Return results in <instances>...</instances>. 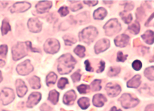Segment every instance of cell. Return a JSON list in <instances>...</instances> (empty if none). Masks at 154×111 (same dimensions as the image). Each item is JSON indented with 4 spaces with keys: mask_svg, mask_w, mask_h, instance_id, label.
<instances>
[{
    "mask_svg": "<svg viewBox=\"0 0 154 111\" xmlns=\"http://www.w3.org/2000/svg\"><path fill=\"white\" fill-rule=\"evenodd\" d=\"M14 99V91L10 88H5L0 93V100L3 105H8L13 101Z\"/></svg>",
    "mask_w": 154,
    "mask_h": 111,
    "instance_id": "cell-7",
    "label": "cell"
},
{
    "mask_svg": "<svg viewBox=\"0 0 154 111\" xmlns=\"http://www.w3.org/2000/svg\"><path fill=\"white\" fill-rule=\"evenodd\" d=\"M141 36L146 43L149 45L153 43V32L152 30L146 31Z\"/></svg>",
    "mask_w": 154,
    "mask_h": 111,
    "instance_id": "cell-21",
    "label": "cell"
},
{
    "mask_svg": "<svg viewBox=\"0 0 154 111\" xmlns=\"http://www.w3.org/2000/svg\"><path fill=\"white\" fill-rule=\"evenodd\" d=\"M58 12L60 14V16L65 17L69 13V10L67 6H62L59 8Z\"/></svg>",
    "mask_w": 154,
    "mask_h": 111,
    "instance_id": "cell-37",
    "label": "cell"
},
{
    "mask_svg": "<svg viewBox=\"0 0 154 111\" xmlns=\"http://www.w3.org/2000/svg\"><path fill=\"white\" fill-rule=\"evenodd\" d=\"M129 36L126 34H122L115 39L114 43L117 46L120 48H123L128 45V42H129Z\"/></svg>",
    "mask_w": 154,
    "mask_h": 111,
    "instance_id": "cell-16",
    "label": "cell"
},
{
    "mask_svg": "<svg viewBox=\"0 0 154 111\" xmlns=\"http://www.w3.org/2000/svg\"><path fill=\"white\" fill-rule=\"evenodd\" d=\"M8 53V46L5 45L0 46V58H5Z\"/></svg>",
    "mask_w": 154,
    "mask_h": 111,
    "instance_id": "cell-36",
    "label": "cell"
},
{
    "mask_svg": "<svg viewBox=\"0 0 154 111\" xmlns=\"http://www.w3.org/2000/svg\"><path fill=\"white\" fill-rule=\"evenodd\" d=\"M83 3L90 6H94L97 5L98 1H84Z\"/></svg>",
    "mask_w": 154,
    "mask_h": 111,
    "instance_id": "cell-48",
    "label": "cell"
},
{
    "mask_svg": "<svg viewBox=\"0 0 154 111\" xmlns=\"http://www.w3.org/2000/svg\"><path fill=\"white\" fill-rule=\"evenodd\" d=\"M106 35L111 36L119 33L122 29L121 25L117 19H111L104 26Z\"/></svg>",
    "mask_w": 154,
    "mask_h": 111,
    "instance_id": "cell-4",
    "label": "cell"
},
{
    "mask_svg": "<svg viewBox=\"0 0 154 111\" xmlns=\"http://www.w3.org/2000/svg\"><path fill=\"white\" fill-rule=\"evenodd\" d=\"M107 101L106 96L102 94H96L94 96L93 99V103L94 106L97 107H101L103 106Z\"/></svg>",
    "mask_w": 154,
    "mask_h": 111,
    "instance_id": "cell-18",
    "label": "cell"
},
{
    "mask_svg": "<svg viewBox=\"0 0 154 111\" xmlns=\"http://www.w3.org/2000/svg\"><path fill=\"white\" fill-rule=\"evenodd\" d=\"M71 78L74 83H76V82H79L80 80V78H81V74L80 73L79 70L75 72L73 75H72Z\"/></svg>",
    "mask_w": 154,
    "mask_h": 111,
    "instance_id": "cell-39",
    "label": "cell"
},
{
    "mask_svg": "<svg viewBox=\"0 0 154 111\" xmlns=\"http://www.w3.org/2000/svg\"><path fill=\"white\" fill-rule=\"evenodd\" d=\"M119 101H120L122 107L125 109L134 107L139 103L137 98L129 93L123 94L119 99Z\"/></svg>",
    "mask_w": 154,
    "mask_h": 111,
    "instance_id": "cell-5",
    "label": "cell"
},
{
    "mask_svg": "<svg viewBox=\"0 0 154 111\" xmlns=\"http://www.w3.org/2000/svg\"><path fill=\"white\" fill-rule=\"evenodd\" d=\"M76 98V94L73 90H70L63 95V101L66 105H72L73 104Z\"/></svg>",
    "mask_w": 154,
    "mask_h": 111,
    "instance_id": "cell-17",
    "label": "cell"
},
{
    "mask_svg": "<svg viewBox=\"0 0 154 111\" xmlns=\"http://www.w3.org/2000/svg\"><path fill=\"white\" fill-rule=\"evenodd\" d=\"M1 30H2V33L3 35L7 34L8 32L11 30V26L7 20L5 19L3 21Z\"/></svg>",
    "mask_w": 154,
    "mask_h": 111,
    "instance_id": "cell-29",
    "label": "cell"
},
{
    "mask_svg": "<svg viewBox=\"0 0 154 111\" xmlns=\"http://www.w3.org/2000/svg\"><path fill=\"white\" fill-rule=\"evenodd\" d=\"M134 8V5L133 3H126L125 4V10L123 12H128L131 11Z\"/></svg>",
    "mask_w": 154,
    "mask_h": 111,
    "instance_id": "cell-42",
    "label": "cell"
},
{
    "mask_svg": "<svg viewBox=\"0 0 154 111\" xmlns=\"http://www.w3.org/2000/svg\"><path fill=\"white\" fill-rule=\"evenodd\" d=\"M5 65V62L3 60H0V67H3Z\"/></svg>",
    "mask_w": 154,
    "mask_h": 111,
    "instance_id": "cell-52",
    "label": "cell"
},
{
    "mask_svg": "<svg viewBox=\"0 0 154 111\" xmlns=\"http://www.w3.org/2000/svg\"><path fill=\"white\" fill-rule=\"evenodd\" d=\"M128 30H129L131 33L135 35H137V33H139L140 31V25L139 22H135L134 23H133L130 26H129V27H128Z\"/></svg>",
    "mask_w": 154,
    "mask_h": 111,
    "instance_id": "cell-31",
    "label": "cell"
},
{
    "mask_svg": "<svg viewBox=\"0 0 154 111\" xmlns=\"http://www.w3.org/2000/svg\"><path fill=\"white\" fill-rule=\"evenodd\" d=\"M29 84L33 89H39L41 87L40 79L36 76H33L29 80Z\"/></svg>",
    "mask_w": 154,
    "mask_h": 111,
    "instance_id": "cell-22",
    "label": "cell"
},
{
    "mask_svg": "<svg viewBox=\"0 0 154 111\" xmlns=\"http://www.w3.org/2000/svg\"><path fill=\"white\" fill-rule=\"evenodd\" d=\"M60 49V43L55 39H49L44 45V50L46 53L49 54H56Z\"/></svg>",
    "mask_w": 154,
    "mask_h": 111,
    "instance_id": "cell-6",
    "label": "cell"
},
{
    "mask_svg": "<svg viewBox=\"0 0 154 111\" xmlns=\"http://www.w3.org/2000/svg\"><path fill=\"white\" fill-rule=\"evenodd\" d=\"M106 90L110 97H114L120 93L122 89L120 86L117 83H109L106 86Z\"/></svg>",
    "mask_w": 154,
    "mask_h": 111,
    "instance_id": "cell-9",
    "label": "cell"
},
{
    "mask_svg": "<svg viewBox=\"0 0 154 111\" xmlns=\"http://www.w3.org/2000/svg\"><path fill=\"white\" fill-rule=\"evenodd\" d=\"M3 111H8V110H3Z\"/></svg>",
    "mask_w": 154,
    "mask_h": 111,
    "instance_id": "cell-54",
    "label": "cell"
},
{
    "mask_svg": "<svg viewBox=\"0 0 154 111\" xmlns=\"http://www.w3.org/2000/svg\"><path fill=\"white\" fill-rule=\"evenodd\" d=\"M110 111H122L120 109H118L116 107H112V109L110 110Z\"/></svg>",
    "mask_w": 154,
    "mask_h": 111,
    "instance_id": "cell-51",
    "label": "cell"
},
{
    "mask_svg": "<svg viewBox=\"0 0 154 111\" xmlns=\"http://www.w3.org/2000/svg\"><path fill=\"white\" fill-rule=\"evenodd\" d=\"M76 60L69 53L61 56L58 59L57 70L60 74H68L73 69Z\"/></svg>",
    "mask_w": 154,
    "mask_h": 111,
    "instance_id": "cell-1",
    "label": "cell"
},
{
    "mask_svg": "<svg viewBox=\"0 0 154 111\" xmlns=\"http://www.w3.org/2000/svg\"><path fill=\"white\" fill-rule=\"evenodd\" d=\"M144 10L142 8H137V14H136V16L137 19L141 20L144 17Z\"/></svg>",
    "mask_w": 154,
    "mask_h": 111,
    "instance_id": "cell-41",
    "label": "cell"
},
{
    "mask_svg": "<svg viewBox=\"0 0 154 111\" xmlns=\"http://www.w3.org/2000/svg\"><path fill=\"white\" fill-rule=\"evenodd\" d=\"M17 72L21 76H27L33 70V67L29 60H26L17 67Z\"/></svg>",
    "mask_w": 154,
    "mask_h": 111,
    "instance_id": "cell-8",
    "label": "cell"
},
{
    "mask_svg": "<svg viewBox=\"0 0 154 111\" xmlns=\"http://www.w3.org/2000/svg\"><path fill=\"white\" fill-rule=\"evenodd\" d=\"M28 47L26 43H17L12 49V58L14 60H18L27 55Z\"/></svg>",
    "mask_w": 154,
    "mask_h": 111,
    "instance_id": "cell-3",
    "label": "cell"
},
{
    "mask_svg": "<svg viewBox=\"0 0 154 111\" xmlns=\"http://www.w3.org/2000/svg\"><path fill=\"white\" fill-rule=\"evenodd\" d=\"M104 68H105V63H104V61L101 60V61L100 62L99 67V69L97 70V73H100V72H102V71H104Z\"/></svg>",
    "mask_w": 154,
    "mask_h": 111,
    "instance_id": "cell-46",
    "label": "cell"
},
{
    "mask_svg": "<svg viewBox=\"0 0 154 111\" xmlns=\"http://www.w3.org/2000/svg\"><path fill=\"white\" fill-rule=\"evenodd\" d=\"M120 16H121L122 20H123V22L126 23L128 24L131 23V22L133 20V16L131 14H127L125 12H122L120 13Z\"/></svg>",
    "mask_w": 154,
    "mask_h": 111,
    "instance_id": "cell-27",
    "label": "cell"
},
{
    "mask_svg": "<svg viewBox=\"0 0 154 111\" xmlns=\"http://www.w3.org/2000/svg\"><path fill=\"white\" fill-rule=\"evenodd\" d=\"M91 89L93 91H97L101 90V80H94L90 86Z\"/></svg>",
    "mask_w": 154,
    "mask_h": 111,
    "instance_id": "cell-30",
    "label": "cell"
},
{
    "mask_svg": "<svg viewBox=\"0 0 154 111\" xmlns=\"http://www.w3.org/2000/svg\"><path fill=\"white\" fill-rule=\"evenodd\" d=\"M120 72V68L119 67H110L108 71V76L110 77L117 76Z\"/></svg>",
    "mask_w": 154,
    "mask_h": 111,
    "instance_id": "cell-33",
    "label": "cell"
},
{
    "mask_svg": "<svg viewBox=\"0 0 154 111\" xmlns=\"http://www.w3.org/2000/svg\"><path fill=\"white\" fill-rule=\"evenodd\" d=\"M28 27L31 32L38 33L42 30V23L38 19L30 18L28 21Z\"/></svg>",
    "mask_w": 154,
    "mask_h": 111,
    "instance_id": "cell-12",
    "label": "cell"
},
{
    "mask_svg": "<svg viewBox=\"0 0 154 111\" xmlns=\"http://www.w3.org/2000/svg\"><path fill=\"white\" fill-rule=\"evenodd\" d=\"M31 7V5L27 2H19L12 5L10 8L9 11L11 13L14 12H23L27 11Z\"/></svg>",
    "mask_w": 154,
    "mask_h": 111,
    "instance_id": "cell-10",
    "label": "cell"
},
{
    "mask_svg": "<svg viewBox=\"0 0 154 111\" xmlns=\"http://www.w3.org/2000/svg\"><path fill=\"white\" fill-rule=\"evenodd\" d=\"M83 8L81 4H75L70 6V9L72 11H76L79 9H81Z\"/></svg>",
    "mask_w": 154,
    "mask_h": 111,
    "instance_id": "cell-44",
    "label": "cell"
},
{
    "mask_svg": "<svg viewBox=\"0 0 154 111\" xmlns=\"http://www.w3.org/2000/svg\"><path fill=\"white\" fill-rule=\"evenodd\" d=\"M78 104L82 109H86L89 106V99L86 97H82L79 99Z\"/></svg>",
    "mask_w": 154,
    "mask_h": 111,
    "instance_id": "cell-25",
    "label": "cell"
},
{
    "mask_svg": "<svg viewBox=\"0 0 154 111\" xmlns=\"http://www.w3.org/2000/svg\"><path fill=\"white\" fill-rule=\"evenodd\" d=\"M78 91L80 94H86L89 90V86L87 85H81L78 86Z\"/></svg>",
    "mask_w": 154,
    "mask_h": 111,
    "instance_id": "cell-35",
    "label": "cell"
},
{
    "mask_svg": "<svg viewBox=\"0 0 154 111\" xmlns=\"http://www.w3.org/2000/svg\"><path fill=\"white\" fill-rule=\"evenodd\" d=\"M107 12L104 8H99L94 11L93 17L96 20H103L107 16Z\"/></svg>",
    "mask_w": 154,
    "mask_h": 111,
    "instance_id": "cell-19",
    "label": "cell"
},
{
    "mask_svg": "<svg viewBox=\"0 0 154 111\" xmlns=\"http://www.w3.org/2000/svg\"><path fill=\"white\" fill-rule=\"evenodd\" d=\"M127 57H128V55H125L123 54V53L121 51H119L117 54V60L118 62H125L126 59H127Z\"/></svg>",
    "mask_w": 154,
    "mask_h": 111,
    "instance_id": "cell-40",
    "label": "cell"
},
{
    "mask_svg": "<svg viewBox=\"0 0 154 111\" xmlns=\"http://www.w3.org/2000/svg\"><path fill=\"white\" fill-rule=\"evenodd\" d=\"M85 65L86 67V70L88 72H92L93 71V69H92V67L90 66V63H89V62L88 60H86L85 62Z\"/></svg>",
    "mask_w": 154,
    "mask_h": 111,
    "instance_id": "cell-47",
    "label": "cell"
},
{
    "mask_svg": "<svg viewBox=\"0 0 154 111\" xmlns=\"http://www.w3.org/2000/svg\"><path fill=\"white\" fill-rule=\"evenodd\" d=\"M8 5V2L5 1H0V8H5Z\"/></svg>",
    "mask_w": 154,
    "mask_h": 111,
    "instance_id": "cell-50",
    "label": "cell"
},
{
    "mask_svg": "<svg viewBox=\"0 0 154 111\" xmlns=\"http://www.w3.org/2000/svg\"><path fill=\"white\" fill-rule=\"evenodd\" d=\"M67 84H69V80H68V79H67V78H63V77H62V78H61V79L59 80V82H58V85H57V86H58L59 88L62 90V89H64V88H66V86Z\"/></svg>",
    "mask_w": 154,
    "mask_h": 111,
    "instance_id": "cell-34",
    "label": "cell"
},
{
    "mask_svg": "<svg viewBox=\"0 0 154 111\" xmlns=\"http://www.w3.org/2000/svg\"><path fill=\"white\" fill-rule=\"evenodd\" d=\"M3 80V77H2V72L0 71V82H2Z\"/></svg>",
    "mask_w": 154,
    "mask_h": 111,
    "instance_id": "cell-53",
    "label": "cell"
},
{
    "mask_svg": "<svg viewBox=\"0 0 154 111\" xmlns=\"http://www.w3.org/2000/svg\"><path fill=\"white\" fill-rule=\"evenodd\" d=\"M59 97V93L56 90L51 91L49 93L48 100L50 102L54 104H56L58 103Z\"/></svg>",
    "mask_w": 154,
    "mask_h": 111,
    "instance_id": "cell-23",
    "label": "cell"
},
{
    "mask_svg": "<svg viewBox=\"0 0 154 111\" xmlns=\"http://www.w3.org/2000/svg\"><path fill=\"white\" fill-rule=\"evenodd\" d=\"M145 111H153V104H150L147 106L145 109Z\"/></svg>",
    "mask_w": 154,
    "mask_h": 111,
    "instance_id": "cell-49",
    "label": "cell"
},
{
    "mask_svg": "<svg viewBox=\"0 0 154 111\" xmlns=\"http://www.w3.org/2000/svg\"><path fill=\"white\" fill-rule=\"evenodd\" d=\"M140 76L136 75L134 76L131 79H130L127 83V86L128 88H138L140 85Z\"/></svg>",
    "mask_w": 154,
    "mask_h": 111,
    "instance_id": "cell-20",
    "label": "cell"
},
{
    "mask_svg": "<svg viewBox=\"0 0 154 111\" xmlns=\"http://www.w3.org/2000/svg\"><path fill=\"white\" fill-rule=\"evenodd\" d=\"M110 46V41L106 39L99 40L94 46V51L96 54H99L106 51Z\"/></svg>",
    "mask_w": 154,
    "mask_h": 111,
    "instance_id": "cell-11",
    "label": "cell"
},
{
    "mask_svg": "<svg viewBox=\"0 0 154 111\" xmlns=\"http://www.w3.org/2000/svg\"><path fill=\"white\" fill-rule=\"evenodd\" d=\"M37 12L40 14H43L48 11L52 7V2L49 1H42L36 5Z\"/></svg>",
    "mask_w": 154,
    "mask_h": 111,
    "instance_id": "cell-15",
    "label": "cell"
},
{
    "mask_svg": "<svg viewBox=\"0 0 154 111\" xmlns=\"http://www.w3.org/2000/svg\"><path fill=\"white\" fill-rule=\"evenodd\" d=\"M16 87L17 95L20 97H23L26 94L28 89L24 82L20 79H18L16 82Z\"/></svg>",
    "mask_w": 154,
    "mask_h": 111,
    "instance_id": "cell-14",
    "label": "cell"
},
{
    "mask_svg": "<svg viewBox=\"0 0 154 111\" xmlns=\"http://www.w3.org/2000/svg\"><path fill=\"white\" fill-rule=\"evenodd\" d=\"M42 99V94L38 92L32 93L28 98L27 106L29 108H32L39 103Z\"/></svg>",
    "mask_w": 154,
    "mask_h": 111,
    "instance_id": "cell-13",
    "label": "cell"
},
{
    "mask_svg": "<svg viewBox=\"0 0 154 111\" xmlns=\"http://www.w3.org/2000/svg\"><path fill=\"white\" fill-rule=\"evenodd\" d=\"M144 76L150 81H153V66L146 69L144 70Z\"/></svg>",
    "mask_w": 154,
    "mask_h": 111,
    "instance_id": "cell-32",
    "label": "cell"
},
{
    "mask_svg": "<svg viewBox=\"0 0 154 111\" xmlns=\"http://www.w3.org/2000/svg\"><path fill=\"white\" fill-rule=\"evenodd\" d=\"M85 51H86L85 48L82 45H78L73 50L74 53L81 58H83L85 57Z\"/></svg>",
    "mask_w": 154,
    "mask_h": 111,
    "instance_id": "cell-26",
    "label": "cell"
},
{
    "mask_svg": "<svg viewBox=\"0 0 154 111\" xmlns=\"http://www.w3.org/2000/svg\"><path fill=\"white\" fill-rule=\"evenodd\" d=\"M63 40L65 42L66 45H72L76 42V40L75 36H72L71 35H67L63 36Z\"/></svg>",
    "mask_w": 154,
    "mask_h": 111,
    "instance_id": "cell-28",
    "label": "cell"
},
{
    "mask_svg": "<svg viewBox=\"0 0 154 111\" xmlns=\"http://www.w3.org/2000/svg\"><path fill=\"white\" fill-rule=\"evenodd\" d=\"M57 79V76L54 72H50L46 77V83L48 86L55 84Z\"/></svg>",
    "mask_w": 154,
    "mask_h": 111,
    "instance_id": "cell-24",
    "label": "cell"
},
{
    "mask_svg": "<svg viewBox=\"0 0 154 111\" xmlns=\"http://www.w3.org/2000/svg\"><path fill=\"white\" fill-rule=\"evenodd\" d=\"M86 12H83V13H81L80 15H79L77 17H79V20L81 22H85L86 19H88L89 17V16H87V14H86Z\"/></svg>",
    "mask_w": 154,
    "mask_h": 111,
    "instance_id": "cell-43",
    "label": "cell"
},
{
    "mask_svg": "<svg viewBox=\"0 0 154 111\" xmlns=\"http://www.w3.org/2000/svg\"><path fill=\"white\" fill-rule=\"evenodd\" d=\"M40 110L41 111H51L52 110V109L51 107L48 106L47 104H43L42 105V106L40 107Z\"/></svg>",
    "mask_w": 154,
    "mask_h": 111,
    "instance_id": "cell-45",
    "label": "cell"
},
{
    "mask_svg": "<svg viewBox=\"0 0 154 111\" xmlns=\"http://www.w3.org/2000/svg\"><path fill=\"white\" fill-rule=\"evenodd\" d=\"M98 35V31L96 27L89 26L84 29L79 33V36L80 42L86 44H90L94 42Z\"/></svg>",
    "mask_w": 154,
    "mask_h": 111,
    "instance_id": "cell-2",
    "label": "cell"
},
{
    "mask_svg": "<svg viewBox=\"0 0 154 111\" xmlns=\"http://www.w3.org/2000/svg\"><path fill=\"white\" fill-rule=\"evenodd\" d=\"M142 66H143V64H142V63L139 60H134L133 64H132V67L133 68L136 70V71H138V70H140L141 69V68H142Z\"/></svg>",
    "mask_w": 154,
    "mask_h": 111,
    "instance_id": "cell-38",
    "label": "cell"
}]
</instances>
